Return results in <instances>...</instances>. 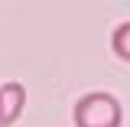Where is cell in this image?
<instances>
[{"label":"cell","mask_w":130,"mask_h":127,"mask_svg":"<svg viewBox=\"0 0 130 127\" xmlns=\"http://www.w3.org/2000/svg\"><path fill=\"white\" fill-rule=\"evenodd\" d=\"M72 121H75V127H120L124 108L111 91H91L75 101Z\"/></svg>","instance_id":"cell-1"},{"label":"cell","mask_w":130,"mask_h":127,"mask_svg":"<svg viewBox=\"0 0 130 127\" xmlns=\"http://www.w3.org/2000/svg\"><path fill=\"white\" fill-rule=\"evenodd\" d=\"M26 108V88L20 81L0 85V127H10L20 121V114Z\"/></svg>","instance_id":"cell-2"},{"label":"cell","mask_w":130,"mask_h":127,"mask_svg":"<svg viewBox=\"0 0 130 127\" xmlns=\"http://www.w3.org/2000/svg\"><path fill=\"white\" fill-rule=\"evenodd\" d=\"M111 49H114V55H120L124 62H130V20H127V23H120V26L114 30Z\"/></svg>","instance_id":"cell-3"}]
</instances>
